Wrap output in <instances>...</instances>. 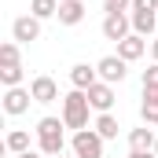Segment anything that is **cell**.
Returning a JSON list of instances; mask_svg holds the SVG:
<instances>
[{"mask_svg":"<svg viewBox=\"0 0 158 158\" xmlns=\"http://www.w3.org/2000/svg\"><path fill=\"white\" fill-rule=\"evenodd\" d=\"M129 7H132V0H103V11L107 15H125Z\"/></svg>","mask_w":158,"mask_h":158,"instance_id":"21","label":"cell"},{"mask_svg":"<svg viewBox=\"0 0 158 158\" xmlns=\"http://www.w3.org/2000/svg\"><path fill=\"white\" fill-rule=\"evenodd\" d=\"M96 70H99V81H107V85H121L125 74H129V63H125L121 55H103V59L96 63Z\"/></svg>","mask_w":158,"mask_h":158,"instance_id":"4","label":"cell"},{"mask_svg":"<svg viewBox=\"0 0 158 158\" xmlns=\"http://www.w3.org/2000/svg\"><path fill=\"white\" fill-rule=\"evenodd\" d=\"M70 147L77 158H103V136L96 129H81V132H74Z\"/></svg>","mask_w":158,"mask_h":158,"instance_id":"3","label":"cell"},{"mask_svg":"<svg viewBox=\"0 0 158 158\" xmlns=\"http://www.w3.org/2000/svg\"><path fill=\"white\" fill-rule=\"evenodd\" d=\"M132 11H158V0H132Z\"/></svg>","mask_w":158,"mask_h":158,"instance_id":"23","label":"cell"},{"mask_svg":"<svg viewBox=\"0 0 158 158\" xmlns=\"http://www.w3.org/2000/svg\"><path fill=\"white\" fill-rule=\"evenodd\" d=\"M59 4H66V0H59Z\"/></svg>","mask_w":158,"mask_h":158,"instance_id":"29","label":"cell"},{"mask_svg":"<svg viewBox=\"0 0 158 158\" xmlns=\"http://www.w3.org/2000/svg\"><path fill=\"white\" fill-rule=\"evenodd\" d=\"M63 129H66V121L63 118H40L37 121V151L40 155H63V147H66V140H63Z\"/></svg>","mask_w":158,"mask_h":158,"instance_id":"1","label":"cell"},{"mask_svg":"<svg viewBox=\"0 0 158 158\" xmlns=\"http://www.w3.org/2000/svg\"><path fill=\"white\" fill-rule=\"evenodd\" d=\"M143 88H158V63H151L143 70Z\"/></svg>","mask_w":158,"mask_h":158,"instance_id":"22","label":"cell"},{"mask_svg":"<svg viewBox=\"0 0 158 158\" xmlns=\"http://www.w3.org/2000/svg\"><path fill=\"white\" fill-rule=\"evenodd\" d=\"M19 63H22L19 40H4V44H0V66H19Z\"/></svg>","mask_w":158,"mask_h":158,"instance_id":"19","label":"cell"},{"mask_svg":"<svg viewBox=\"0 0 158 158\" xmlns=\"http://www.w3.org/2000/svg\"><path fill=\"white\" fill-rule=\"evenodd\" d=\"M22 74H26L22 63H19V66H0V85H4V88H19V85H22Z\"/></svg>","mask_w":158,"mask_h":158,"instance_id":"20","label":"cell"},{"mask_svg":"<svg viewBox=\"0 0 158 158\" xmlns=\"http://www.w3.org/2000/svg\"><path fill=\"white\" fill-rule=\"evenodd\" d=\"M30 92H33V103H40V107H48V103L59 99V85L48 77V74H40V77L30 81Z\"/></svg>","mask_w":158,"mask_h":158,"instance_id":"8","label":"cell"},{"mask_svg":"<svg viewBox=\"0 0 158 158\" xmlns=\"http://www.w3.org/2000/svg\"><path fill=\"white\" fill-rule=\"evenodd\" d=\"M143 52H147V37H140V33H129V37L118 44V55L125 63H136V59H143Z\"/></svg>","mask_w":158,"mask_h":158,"instance_id":"10","label":"cell"},{"mask_svg":"<svg viewBox=\"0 0 158 158\" xmlns=\"http://www.w3.org/2000/svg\"><path fill=\"white\" fill-rule=\"evenodd\" d=\"M158 136L147 129V125H140V129H129V151H155Z\"/></svg>","mask_w":158,"mask_h":158,"instance_id":"13","label":"cell"},{"mask_svg":"<svg viewBox=\"0 0 158 158\" xmlns=\"http://www.w3.org/2000/svg\"><path fill=\"white\" fill-rule=\"evenodd\" d=\"M11 37L19 40V44H33L40 37V19L37 15H19L15 22H11Z\"/></svg>","mask_w":158,"mask_h":158,"instance_id":"6","label":"cell"},{"mask_svg":"<svg viewBox=\"0 0 158 158\" xmlns=\"http://www.w3.org/2000/svg\"><path fill=\"white\" fill-rule=\"evenodd\" d=\"M96 81H99V70H96V66H88V63H77V66H70V85H74V88L88 92Z\"/></svg>","mask_w":158,"mask_h":158,"instance_id":"11","label":"cell"},{"mask_svg":"<svg viewBox=\"0 0 158 158\" xmlns=\"http://www.w3.org/2000/svg\"><path fill=\"white\" fill-rule=\"evenodd\" d=\"M15 158H48V155H40V151H26V155H15Z\"/></svg>","mask_w":158,"mask_h":158,"instance_id":"25","label":"cell"},{"mask_svg":"<svg viewBox=\"0 0 158 158\" xmlns=\"http://www.w3.org/2000/svg\"><path fill=\"white\" fill-rule=\"evenodd\" d=\"M88 110H92L88 92L74 88V92H66V96H63V121H66V129H74V132L88 129Z\"/></svg>","mask_w":158,"mask_h":158,"instance_id":"2","label":"cell"},{"mask_svg":"<svg viewBox=\"0 0 158 158\" xmlns=\"http://www.w3.org/2000/svg\"><path fill=\"white\" fill-rule=\"evenodd\" d=\"M52 158H77V155H52Z\"/></svg>","mask_w":158,"mask_h":158,"instance_id":"27","label":"cell"},{"mask_svg":"<svg viewBox=\"0 0 158 158\" xmlns=\"http://www.w3.org/2000/svg\"><path fill=\"white\" fill-rule=\"evenodd\" d=\"M129 33H132V19H129V15H107V19H103V37L107 40L121 44Z\"/></svg>","mask_w":158,"mask_h":158,"instance_id":"9","label":"cell"},{"mask_svg":"<svg viewBox=\"0 0 158 158\" xmlns=\"http://www.w3.org/2000/svg\"><path fill=\"white\" fill-rule=\"evenodd\" d=\"M118 118H114V114H99V118H96V132H99V136H103V140H118Z\"/></svg>","mask_w":158,"mask_h":158,"instance_id":"18","label":"cell"},{"mask_svg":"<svg viewBox=\"0 0 158 158\" xmlns=\"http://www.w3.org/2000/svg\"><path fill=\"white\" fill-rule=\"evenodd\" d=\"M151 55H155V63H158V40H151Z\"/></svg>","mask_w":158,"mask_h":158,"instance_id":"26","label":"cell"},{"mask_svg":"<svg viewBox=\"0 0 158 158\" xmlns=\"http://www.w3.org/2000/svg\"><path fill=\"white\" fill-rule=\"evenodd\" d=\"M129 158H158L155 151H129Z\"/></svg>","mask_w":158,"mask_h":158,"instance_id":"24","label":"cell"},{"mask_svg":"<svg viewBox=\"0 0 158 158\" xmlns=\"http://www.w3.org/2000/svg\"><path fill=\"white\" fill-rule=\"evenodd\" d=\"M140 118H143V125H158V88H143Z\"/></svg>","mask_w":158,"mask_h":158,"instance_id":"15","label":"cell"},{"mask_svg":"<svg viewBox=\"0 0 158 158\" xmlns=\"http://www.w3.org/2000/svg\"><path fill=\"white\" fill-rule=\"evenodd\" d=\"M30 15H37L40 22L44 19H55L59 15V0H30Z\"/></svg>","mask_w":158,"mask_h":158,"instance_id":"17","label":"cell"},{"mask_svg":"<svg viewBox=\"0 0 158 158\" xmlns=\"http://www.w3.org/2000/svg\"><path fill=\"white\" fill-rule=\"evenodd\" d=\"M88 103H92V110H99V114H110V107L118 103V96H114V85H107V81H96V85L88 88Z\"/></svg>","mask_w":158,"mask_h":158,"instance_id":"7","label":"cell"},{"mask_svg":"<svg viewBox=\"0 0 158 158\" xmlns=\"http://www.w3.org/2000/svg\"><path fill=\"white\" fill-rule=\"evenodd\" d=\"M129 19H132V33H140V37L158 33V11H132Z\"/></svg>","mask_w":158,"mask_h":158,"instance_id":"12","label":"cell"},{"mask_svg":"<svg viewBox=\"0 0 158 158\" xmlns=\"http://www.w3.org/2000/svg\"><path fill=\"white\" fill-rule=\"evenodd\" d=\"M4 147H7L11 155H26V151H33V147H30V132H26V129H11V132H7V140H4Z\"/></svg>","mask_w":158,"mask_h":158,"instance_id":"16","label":"cell"},{"mask_svg":"<svg viewBox=\"0 0 158 158\" xmlns=\"http://www.w3.org/2000/svg\"><path fill=\"white\" fill-rule=\"evenodd\" d=\"M59 26H77V22H85V4L81 0H66V4H59Z\"/></svg>","mask_w":158,"mask_h":158,"instance_id":"14","label":"cell"},{"mask_svg":"<svg viewBox=\"0 0 158 158\" xmlns=\"http://www.w3.org/2000/svg\"><path fill=\"white\" fill-rule=\"evenodd\" d=\"M155 155H158V143H155Z\"/></svg>","mask_w":158,"mask_h":158,"instance_id":"28","label":"cell"},{"mask_svg":"<svg viewBox=\"0 0 158 158\" xmlns=\"http://www.w3.org/2000/svg\"><path fill=\"white\" fill-rule=\"evenodd\" d=\"M30 103H33V92L30 88H4V114H11V118H19V114H26L30 110Z\"/></svg>","mask_w":158,"mask_h":158,"instance_id":"5","label":"cell"}]
</instances>
